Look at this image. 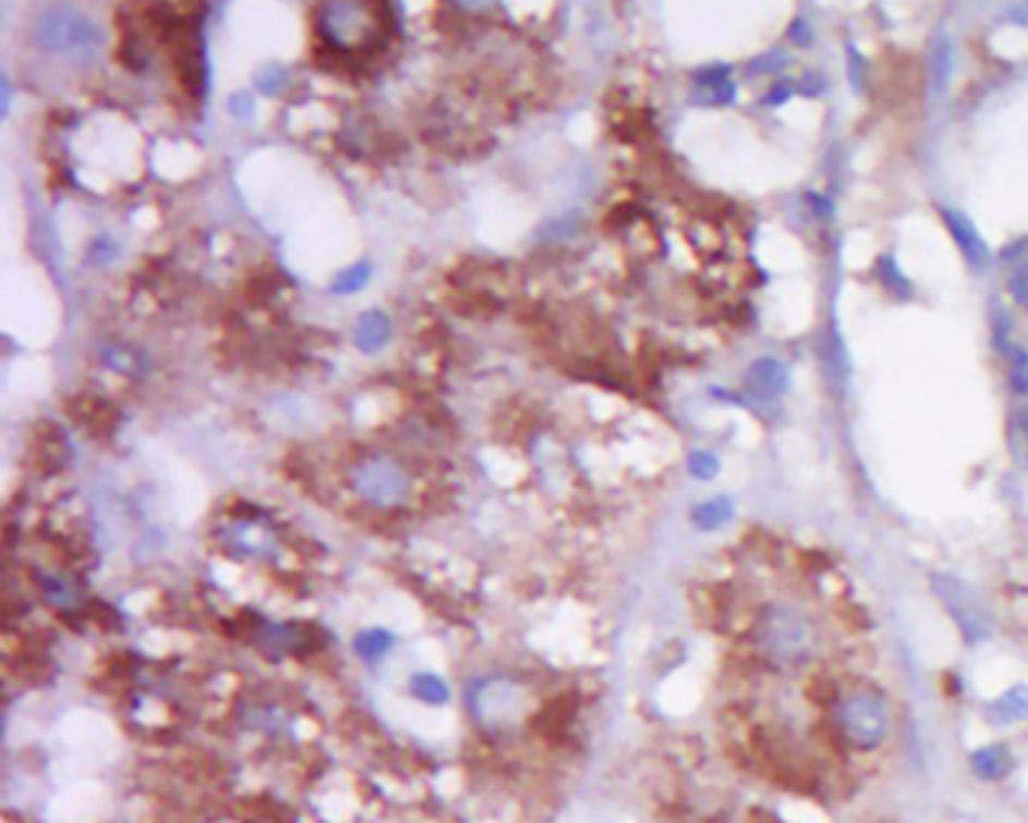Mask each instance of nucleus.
Wrapping results in <instances>:
<instances>
[{"label": "nucleus", "instance_id": "4468645a", "mask_svg": "<svg viewBox=\"0 0 1028 823\" xmlns=\"http://www.w3.org/2000/svg\"><path fill=\"white\" fill-rule=\"evenodd\" d=\"M932 78H935V91L944 88V82L953 73V42L947 37L935 39V49H932Z\"/></svg>", "mask_w": 1028, "mask_h": 823}, {"label": "nucleus", "instance_id": "20e7f679", "mask_svg": "<svg viewBox=\"0 0 1028 823\" xmlns=\"http://www.w3.org/2000/svg\"><path fill=\"white\" fill-rule=\"evenodd\" d=\"M356 486H359V495H365L371 504L378 507H395L402 504L407 489H411V477L404 474L402 465H395L390 458H375V462H365L359 474H356Z\"/></svg>", "mask_w": 1028, "mask_h": 823}, {"label": "nucleus", "instance_id": "a211bd4d", "mask_svg": "<svg viewBox=\"0 0 1028 823\" xmlns=\"http://www.w3.org/2000/svg\"><path fill=\"white\" fill-rule=\"evenodd\" d=\"M1011 293H1014V299L1028 311V266H1023V269L1011 278Z\"/></svg>", "mask_w": 1028, "mask_h": 823}, {"label": "nucleus", "instance_id": "6e6552de", "mask_svg": "<svg viewBox=\"0 0 1028 823\" xmlns=\"http://www.w3.org/2000/svg\"><path fill=\"white\" fill-rule=\"evenodd\" d=\"M784 386H787V371L772 356L757 359L755 366L748 368V374H745V390L757 395V398H779Z\"/></svg>", "mask_w": 1028, "mask_h": 823}, {"label": "nucleus", "instance_id": "f03ea898", "mask_svg": "<svg viewBox=\"0 0 1028 823\" xmlns=\"http://www.w3.org/2000/svg\"><path fill=\"white\" fill-rule=\"evenodd\" d=\"M827 727L835 742L850 754H874L886 748L896 733V709L884 688L854 681L830 693Z\"/></svg>", "mask_w": 1028, "mask_h": 823}, {"label": "nucleus", "instance_id": "ddd939ff", "mask_svg": "<svg viewBox=\"0 0 1028 823\" xmlns=\"http://www.w3.org/2000/svg\"><path fill=\"white\" fill-rule=\"evenodd\" d=\"M730 513H733V504H730L727 498H712V501H706L700 507H694V525L697 528H703V531H715L721 525L727 523Z\"/></svg>", "mask_w": 1028, "mask_h": 823}, {"label": "nucleus", "instance_id": "dca6fc26", "mask_svg": "<svg viewBox=\"0 0 1028 823\" xmlns=\"http://www.w3.org/2000/svg\"><path fill=\"white\" fill-rule=\"evenodd\" d=\"M368 278H371V269L365 262H356L332 281V293H356L368 284Z\"/></svg>", "mask_w": 1028, "mask_h": 823}, {"label": "nucleus", "instance_id": "39448f33", "mask_svg": "<svg viewBox=\"0 0 1028 823\" xmlns=\"http://www.w3.org/2000/svg\"><path fill=\"white\" fill-rule=\"evenodd\" d=\"M470 703H474V712L480 721L504 724V721L516 718L522 697L510 681H486V685H480V691L470 697Z\"/></svg>", "mask_w": 1028, "mask_h": 823}, {"label": "nucleus", "instance_id": "9b49d317", "mask_svg": "<svg viewBox=\"0 0 1028 823\" xmlns=\"http://www.w3.org/2000/svg\"><path fill=\"white\" fill-rule=\"evenodd\" d=\"M392 646H395V637H392L390 630H383V627L359 630L356 640H353V649H356V654L363 658L365 664H378V661H383V658L392 652Z\"/></svg>", "mask_w": 1028, "mask_h": 823}, {"label": "nucleus", "instance_id": "2eb2a0df", "mask_svg": "<svg viewBox=\"0 0 1028 823\" xmlns=\"http://www.w3.org/2000/svg\"><path fill=\"white\" fill-rule=\"evenodd\" d=\"M1007 363H1011V386L1019 395L1028 392V351L1026 347H1007Z\"/></svg>", "mask_w": 1028, "mask_h": 823}, {"label": "nucleus", "instance_id": "7ed1b4c3", "mask_svg": "<svg viewBox=\"0 0 1028 823\" xmlns=\"http://www.w3.org/2000/svg\"><path fill=\"white\" fill-rule=\"evenodd\" d=\"M37 42L52 52L54 58H64L70 64H91L100 52V30L91 19L70 7H52L37 19Z\"/></svg>", "mask_w": 1028, "mask_h": 823}, {"label": "nucleus", "instance_id": "f3484780", "mask_svg": "<svg viewBox=\"0 0 1028 823\" xmlns=\"http://www.w3.org/2000/svg\"><path fill=\"white\" fill-rule=\"evenodd\" d=\"M688 470L697 480H712L718 474V458L712 453H706V450H697V453L688 456Z\"/></svg>", "mask_w": 1028, "mask_h": 823}, {"label": "nucleus", "instance_id": "1a4fd4ad", "mask_svg": "<svg viewBox=\"0 0 1028 823\" xmlns=\"http://www.w3.org/2000/svg\"><path fill=\"white\" fill-rule=\"evenodd\" d=\"M941 214H944L947 230H951V235L956 238V245L963 248L968 262H971L975 269H987V262H990V250H987V245H983V238L977 235L975 226L965 221L963 214H956V211H941Z\"/></svg>", "mask_w": 1028, "mask_h": 823}, {"label": "nucleus", "instance_id": "6ab92c4d", "mask_svg": "<svg viewBox=\"0 0 1028 823\" xmlns=\"http://www.w3.org/2000/svg\"><path fill=\"white\" fill-rule=\"evenodd\" d=\"M878 269H884V272H878V274L884 278L886 287H893V284H898V290H902V293L908 290V284H905V278H902V274H896V266H893V260H884V262H881V266H878Z\"/></svg>", "mask_w": 1028, "mask_h": 823}, {"label": "nucleus", "instance_id": "f8f14e48", "mask_svg": "<svg viewBox=\"0 0 1028 823\" xmlns=\"http://www.w3.org/2000/svg\"><path fill=\"white\" fill-rule=\"evenodd\" d=\"M407 691L414 700L426 705H446L450 703V685L438 673H417L407 681Z\"/></svg>", "mask_w": 1028, "mask_h": 823}, {"label": "nucleus", "instance_id": "f257e3e1", "mask_svg": "<svg viewBox=\"0 0 1028 823\" xmlns=\"http://www.w3.org/2000/svg\"><path fill=\"white\" fill-rule=\"evenodd\" d=\"M820 625L799 603L772 601L748 625V652L769 673H799L820 658Z\"/></svg>", "mask_w": 1028, "mask_h": 823}, {"label": "nucleus", "instance_id": "0eeeda50", "mask_svg": "<svg viewBox=\"0 0 1028 823\" xmlns=\"http://www.w3.org/2000/svg\"><path fill=\"white\" fill-rule=\"evenodd\" d=\"M990 724L995 727H1016L1028 721V685H1011L990 705H987Z\"/></svg>", "mask_w": 1028, "mask_h": 823}, {"label": "nucleus", "instance_id": "412c9836", "mask_svg": "<svg viewBox=\"0 0 1028 823\" xmlns=\"http://www.w3.org/2000/svg\"><path fill=\"white\" fill-rule=\"evenodd\" d=\"M1023 429H1026V434H1028V410L1023 414Z\"/></svg>", "mask_w": 1028, "mask_h": 823}, {"label": "nucleus", "instance_id": "423d86ee", "mask_svg": "<svg viewBox=\"0 0 1028 823\" xmlns=\"http://www.w3.org/2000/svg\"><path fill=\"white\" fill-rule=\"evenodd\" d=\"M968 770L975 775L977 782L983 784H999L1004 778H1011V772L1016 770V754L1014 748L1002 739H995V742H983L971 748V754H968Z\"/></svg>", "mask_w": 1028, "mask_h": 823}, {"label": "nucleus", "instance_id": "9d476101", "mask_svg": "<svg viewBox=\"0 0 1028 823\" xmlns=\"http://www.w3.org/2000/svg\"><path fill=\"white\" fill-rule=\"evenodd\" d=\"M390 317L380 311H368L365 317H359V323H356V344H359V351L365 353H378L387 341H390Z\"/></svg>", "mask_w": 1028, "mask_h": 823}, {"label": "nucleus", "instance_id": "aec40b11", "mask_svg": "<svg viewBox=\"0 0 1028 823\" xmlns=\"http://www.w3.org/2000/svg\"><path fill=\"white\" fill-rule=\"evenodd\" d=\"M787 97H791V85H787V82H775V88L767 94V103L775 106L781 103V100H787Z\"/></svg>", "mask_w": 1028, "mask_h": 823}]
</instances>
